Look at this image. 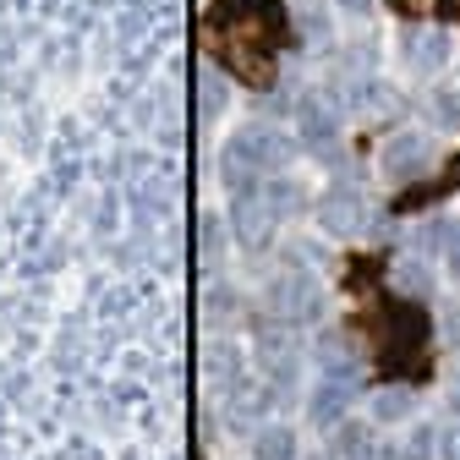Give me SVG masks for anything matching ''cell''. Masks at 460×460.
Wrapping results in <instances>:
<instances>
[{"label": "cell", "mask_w": 460, "mask_h": 460, "mask_svg": "<svg viewBox=\"0 0 460 460\" xmlns=\"http://www.w3.org/2000/svg\"><path fill=\"white\" fill-rule=\"evenodd\" d=\"M285 159H291V143H285L279 132H269V127H247V132H236L225 143V181L230 187H252V181H263V176H274V170H285Z\"/></svg>", "instance_id": "obj_1"}, {"label": "cell", "mask_w": 460, "mask_h": 460, "mask_svg": "<svg viewBox=\"0 0 460 460\" xmlns=\"http://www.w3.org/2000/svg\"><path fill=\"white\" fill-rule=\"evenodd\" d=\"M269 307H274L285 323H313L318 307H323V291H318L302 269H291V274H279V279L269 285Z\"/></svg>", "instance_id": "obj_2"}, {"label": "cell", "mask_w": 460, "mask_h": 460, "mask_svg": "<svg viewBox=\"0 0 460 460\" xmlns=\"http://www.w3.org/2000/svg\"><path fill=\"white\" fill-rule=\"evenodd\" d=\"M428 164H433V143H428L422 132H394V137L384 143V176H394V181L422 176Z\"/></svg>", "instance_id": "obj_3"}, {"label": "cell", "mask_w": 460, "mask_h": 460, "mask_svg": "<svg viewBox=\"0 0 460 460\" xmlns=\"http://www.w3.org/2000/svg\"><path fill=\"white\" fill-rule=\"evenodd\" d=\"M362 219H367V198L357 187H329V198H323V225L329 230L351 236V230H362Z\"/></svg>", "instance_id": "obj_4"}, {"label": "cell", "mask_w": 460, "mask_h": 460, "mask_svg": "<svg viewBox=\"0 0 460 460\" xmlns=\"http://www.w3.org/2000/svg\"><path fill=\"white\" fill-rule=\"evenodd\" d=\"M334 127H340V121H334V104H329L323 93H302V99H296V132H302L307 143L323 148V143L334 137Z\"/></svg>", "instance_id": "obj_5"}, {"label": "cell", "mask_w": 460, "mask_h": 460, "mask_svg": "<svg viewBox=\"0 0 460 460\" xmlns=\"http://www.w3.org/2000/svg\"><path fill=\"white\" fill-rule=\"evenodd\" d=\"M444 61H449V33H438V28L411 33V66H417V72H433V66H444Z\"/></svg>", "instance_id": "obj_6"}, {"label": "cell", "mask_w": 460, "mask_h": 460, "mask_svg": "<svg viewBox=\"0 0 460 460\" xmlns=\"http://www.w3.org/2000/svg\"><path fill=\"white\" fill-rule=\"evenodd\" d=\"M252 460H296V433L291 428H258L252 438Z\"/></svg>", "instance_id": "obj_7"}, {"label": "cell", "mask_w": 460, "mask_h": 460, "mask_svg": "<svg viewBox=\"0 0 460 460\" xmlns=\"http://www.w3.org/2000/svg\"><path fill=\"white\" fill-rule=\"evenodd\" d=\"M345 400H351V389H345L340 378H323L318 394H313V422H323V428L340 422V417H345Z\"/></svg>", "instance_id": "obj_8"}, {"label": "cell", "mask_w": 460, "mask_h": 460, "mask_svg": "<svg viewBox=\"0 0 460 460\" xmlns=\"http://www.w3.org/2000/svg\"><path fill=\"white\" fill-rule=\"evenodd\" d=\"M373 417H378V422H406V417H411V394H406V389L373 394Z\"/></svg>", "instance_id": "obj_9"}, {"label": "cell", "mask_w": 460, "mask_h": 460, "mask_svg": "<svg viewBox=\"0 0 460 460\" xmlns=\"http://www.w3.org/2000/svg\"><path fill=\"white\" fill-rule=\"evenodd\" d=\"M219 110H225V83H219L214 72H203V77H198V115H203V121H214Z\"/></svg>", "instance_id": "obj_10"}, {"label": "cell", "mask_w": 460, "mask_h": 460, "mask_svg": "<svg viewBox=\"0 0 460 460\" xmlns=\"http://www.w3.org/2000/svg\"><path fill=\"white\" fill-rule=\"evenodd\" d=\"M334 449H340V455H351V460H362V455H367V428L345 422V428H340V438H334Z\"/></svg>", "instance_id": "obj_11"}, {"label": "cell", "mask_w": 460, "mask_h": 460, "mask_svg": "<svg viewBox=\"0 0 460 460\" xmlns=\"http://www.w3.org/2000/svg\"><path fill=\"white\" fill-rule=\"evenodd\" d=\"M444 263H449V274L460 279V219L444 230Z\"/></svg>", "instance_id": "obj_12"}, {"label": "cell", "mask_w": 460, "mask_h": 460, "mask_svg": "<svg viewBox=\"0 0 460 460\" xmlns=\"http://www.w3.org/2000/svg\"><path fill=\"white\" fill-rule=\"evenodd\" d=\"M449 460H460V433H455V438H449Z\"/></svg>", "instance_id": "obj_13"}, {"label": "cell", "mask_w": 460, "mask_h": 460, "mask_svg": "<svg viewBox=\"0 0 460 460\" xmlns=\"http://www.w3.org/2000/svg\"><path fill=\"white\" fill-rule=\"evenodd\" d=\"M411 6H422V0H411Z\"/></svg>", "instance_id": "obj_14"}]
</instances>
